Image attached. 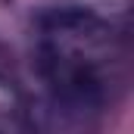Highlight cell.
Masks as SVG:
<instances>
[{"instance_id":"1","label":"cell","mask_w":134,"mask_h":134,"mask_svg":"<svg viewBox=\"0 0 134 134\" xmlns=\"http://www.w3.org/2000/svg\"><path fill=\"white\" fill-rule=\"evenodd\" d=\"M37 72L66 112H100L128 81V50L119 31L87 9H53L41 16Z\"/></svg>"}]
</instances>
